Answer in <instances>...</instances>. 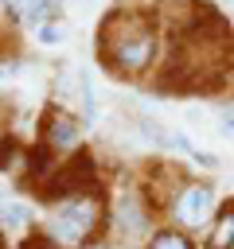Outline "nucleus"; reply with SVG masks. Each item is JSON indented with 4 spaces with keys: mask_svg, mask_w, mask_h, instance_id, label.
Masks as SVG:
<instances>
[{
    "mask_svg": "<svg viewBox=\"0 0 234 249\" xmlns=\"http://www.w3.org/2000/svg\"><path fill=\"white\" fill-rule=\"evenodd\" d=\"M156 54V27L144 12H113L101 23V58L121 74H144Z\"/></svg>",
    "mask_w": 234,
    "mask_h": 249,
    "instance_id": "obj_1",
    "label": "nucleus"
},
{
    "mask_svg": "<svg viewBox=\"0 0 234 249\" xmlns=\"http://www.w3.org/2000/svg\"><path fill=\"white\" fill-rule=\"evenodd\" d=\"M94 226H98V198L78 195V198H66V202L55 210L51 233H55V241H58V245L74 249V245H82V241L94 233Z\"/></svg>",
    "mask_w": 234,
    "mask_h": 249,
    "instance_id": "obj_2",
    "label": "nucleus"
},
{
    "mask_svg": "<svg viewBox=\"0 0 234 249\" xmlns=\"http://www.w3.org/2000/svg\"><path fill=\"white\" fill-rule=\"evenodd\" d=\"M207 214H211V187H203V183L179 187V195H176V202H172V218H176L179 226L195 230V226L207 222Z\"/></svg>",
    "mask_w": 234,
    "mask_h": 249,
    "instance_id": "obj_3",
    "label": "nucleus"
},
{
    "mask_svg": "<svg viewBox=\"0 0 234 249\" xmlns=\"http://www.w3.org/2000/svg\"><path fill=\"white\" fill-rule=\"evenodd\" d=\"M74 140H78V124H74V117H66V113H51L47 117V144L55 148V152H62V148H74Z\"/></svg>",
    "mask_w": 234,
    "mask_h": 249,
    "instance_id": "obj_4",
    "label": "nucleus"
},
{
    "mask_svg": "<svg viewBox=\"0 0 234 249\" xmlns=\"http://www.w3.org/2000/svg\"><path fill=\"white\" fill-rule=\"evenodd\" d=\"M117 218H121V233H140V230H144V214H140V206H136V198H133V195H125V198H121Z\"/></svg>",
    "mask_w": 234,
    "mask_h": 249,
    "instance_id": "obj_5",
    "label": "nucleus"
},
{
    "mask_svg": "<svg viewBox=\"0 0 234 249\" xmlns=\"http://www.w3.org/2000/svg\"><path fill=\"white\" fill-rule=\"evenodd\" d=\"M211 249H234V202L222 210V218L211 233Z\"/></svg>",
    "mask_w": 234,
    "mask_h": 249,
    "instance_id": "obj_6",
    "label": "nucleus"
},
{
    "mask_svg": "<svg viewBox=\"0 0 234 249\" xmlns=\"http://www.w3.org/2000/svg\"><path fill=\"white\" fill-rule=\"evenodd\" d=\"M0 222H4L8 230H20V226L31 222V210H27L23 202H0Z\"/></svg>",
    "mask_w": 234,
    "mask_h": 249,
    "instance_id": "obj_7",
    "label": "nucleus"
},
{
    "mask_svg": "<svg viewBox=\"0 0 234 249\" xmlns=\"http://www.w3.org/2000/svg\"><path fill=\"white\" fill-rule=\"evenodd\" d=\"M148 249H191V241H187L183 233H176V230H160V233L148 241Z\"/></svg>",
    "mask_w": 234,
    "mask_h": 249,
    "instance_id": "obj_8",
    "label": "nucleus"
},
{
    "mask_svg": "<svg viewBox=\"0 0 234 249\" xmlns=\"http://www.w3.org/2000/svg\"><path fill=\"white\" fill-rule=\"evenodd\" d=\"M35 39H39L43 47H55V43H62V39H66V27H62V23H51V19H47L43 27H35Z\"/></svg>",
    "mask_w": 234,
    "mask_h": 249,
    "instance_id": "obj_9",
    "label": "nucleus"
},
{
    "mask_svg": "<svg viewBox=\"0 0 234 249\" xmlns=\"http://www.w3.org/2000/svg\"><path fill=\"white\" fill-rule=\"evenodd\" d=\"M23 16H27L35 27H43L47 16H51V0H23Z\"/></svg>",
    "mask_w": 234,
    "mask_h": 249,
    "instance_id": "obj_10",
    "label": "nucleus"
},
{
    "mask_svg": "<svg viewBox=\"0 0 234 249\" xmlns=\"http://www.w3.org/2000/svg\"><path fill=\"white\" fill-rule=\"evenodd\" d=\"M218 124H222V132H226V136H234V105L218 109Z\"/></svg>",
    "mask_w": 234,
    "mask_h": 249,
    "instance_id": "obj_11",
    "label": "nucleus"
},
{
    "mask_svg": "<svg viewBox=\"0 0 234 249\" xmlns=\"http://www.w3.org/2000/svg\"><path fill=\"white\" fill-rule=\"evenodd\" d=\"M12 140H4V148H0V167H12Z\"/></svg>",
    "mask_w": 234,
    "mask_h": 249,
    "instance_id": "obj_12",
    "label": "nucleus"
},
{
    "mask_svg": "<svg viewBox=\"0 0 234 249\" xmlns=\"http://www.w3.org/2000/svg\"><path fill=\"white\" fill-rule=\"evenodd\" d=\"M12 70H16V66H0V78H4V74H12Z\"/></svg>",
    "mask_w": 234,
    "mask_h": 249,
    "instance_id": "obj_13",
    "label": "nucleus"
}]
</instances>
